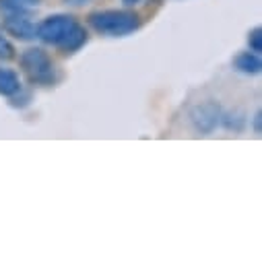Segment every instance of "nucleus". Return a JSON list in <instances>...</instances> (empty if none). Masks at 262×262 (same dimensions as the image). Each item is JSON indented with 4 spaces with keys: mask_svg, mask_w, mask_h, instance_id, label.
Segmentation results:
<instances>
[{
    "mask_svg": "<svg viewBox=\"0 0 262 262\" xmlns=\"http://www.w3.org/2000/svg\"><path fill=\"white\" fill-rule=\"evenodd\" d=\"M221 112L223 110H221L219 101H215V99L201 101L190 110V124L199 135H213L219 126Z\"/></svg>",
    "mask_w": 262,
    "mask_h": 262,
    "instance_id": "4",
    "label": "nucleus"
},
{
    "mask_svg": "<svg viewBox=\"0 0 262 262\" xmlns=\"http://www.w3.org/2000/svg\"><path fill=\"white\" fill-rule=\"evenodd\" d=\"M248 124V116L244 110L239 107H233V110H227V112H221V120H219V126H223L229 133H244V128Z\"/></svg>",
    "mask_w": 262,
    "mask_h": 262,
    "instance_id": "9",
    "label": "nucleus"
},
{
    "mask_svg": "<svg viewBox=\"0 0 262 262\" xmlns=\"http://www.w3.org/2000/svg\"><path fill=\"white\" fill-rule=\"evenodd\" d=\"M233 69L242 75H248V77H254L262 71V60H260V54L252 52V50H244L239 52L235 58H233Z\"/></svg>",
    "mask_w": 262,
    "mask_h": 262,
    "instance_id": "7",
    "label": "nucleus"
},
{
    "mask_svg": "<svg viewBox=\"0 0 262 262\" xmlns=\"http://www.w3.org/2000/svg\"><path fill=\"white\" fill-rule=\"evenodd\" d=\"M69 5H73V7H83V5H87L89 0H67Z\"/></svg>",
    "mask_w": 262,
    "mask_h": 262,
    "instance_id": "17",
    "label": "nucleus"
},
{
    "mask_svg": "<svg viewBox=\"0 0 262 262\" xmlns=\"http://www.w3.org/2000/svg\"><path fill=\"white\" fill-rule=\"evenodd\" d=\"M89 27L105 37H126L141 29V17L139 13L130 9H105L95 11L87 19Z\"/></svg>",
    "mask_w": 262,
    "mask_h": 262,
    "instance_id": "1",
    "label": "nucleus"
},
{
    "mask_svg": "<svg viewBox=\"0 0 262 262\" xmlns=\"http://www.w3.org/2000/svg\"><path fill=\"white\" fill-rule=\"evenodd\" d=\"M252 130H254V135H260L262 133V112L260 110L252 116Z\"/></svg>",
    "mask_w": 262,
    "mask_h": 262,
    "instance_id": "14",
    "label": "nucleus"
},
{
    "mask_svg": "<svg viewBox=\"0 0 262 262\" xmlns=\"http://www.w3.org/2000/svg\"><path fill=\"white\" fill-rule=\"evenodd\" d=\"M21 89H23V83H21L19 73L15 69H9V67H3V64H0V95L13 97Z\"/></svg>",
    "mask_w": 262,
    "mask_h": 262,
    "instance_id": "8",
    "label": "nucleus"
},
{
    "mask_svg": "<svg viewBox=\"0 0 262 262\" xmlns=\"http://www.w3.org/2000/svg\"><path fill=\"white\" fill-rule=\"evenodd\" d=\"M21 5H25L27 9H31V11H35L39 5H41V0H19Z\"/></svg>",
    "mask_w": 262,
    "mask_h": 262,
    "instance_id": "15",
    "label": "nucleus"
},
{
    "mask_svg": "<svg viewBox=\"0 0 262 262\" xmlns=\"http://www.w3.org/2000/svg\"><path fill=\"white\" fill-rule=\"evenodd\" d=\"M11 99V105L13 107H19V110H23V107H27L29 103H31V93H25L23 89L19 91V93H15L13 97H9Z\"/></svg>",
    "mask_w": 262,
    "mask_h": 262,
    "instance_id": "13",
    "label": "nucleus"
},
{
    "mask_svg": "<svg viewBox=\"0 0 262 262\" xmlns=\"http://www.w3.org/2000/svg\"><path fill=\"white\" fill-rule=\"evenodd\" d=\"M15 58H17V48H15V43H13L7 35L0 33V62H11V60H15Z\"/></svg>",
    "mask_w": 262,
    "mask_h": 262,
    "instance_id": "11",
    "label": "nucleus"
},
{
    "mask_svg": "<svg viewBox=\"0 0 262 262\" xmlns=\"http://www.w3.org/2000/svg\"><path fill=\"white\" fill-rule=\"evenodd\" d=\"M3 29L19 41H33L37 33V25L31 21V15H5Z\"/></svg>",
    "mask_w": 262,
    "mask_h": 262,
    "instance_id": "5",
    "label": "nucleus"
},
{
    "mask_svg": "<svg viewBox=\"0 0 262 262\" xmlns=\"http://www.w3.org/2000/svg\"><path fill=\"white\" fill-rule=\"evenodd\" d=\"M79 21L71 15H50L46 17L41 23H37V33H35V39H39L41 43L46 46H58L67 33L77 25Z\"/></svg>",
    "mask_w": 262,
    "mask_h": 262,
    "instance_id": "3",
    "label": "nucleus"
},
{
    "mask_svg": "<svg viewBox=\"0 0 262 262\" xmlns=\"http://www.w3.org/2000/svg\"><path fill=\"white\" fill-rule=\"evenodd\" d=\"M141 3H143V0H122V5L128 7V9H130V7H137V5H141Z\"/></svg>",
    "mask_w": 262,
    "mask_h": 262,
    "instance_id": "16",
    "label": "nucleus"
},
{
    "mask_svg": "<svg viewBox=\"0 0 262 262\" xmlns=\"http://www.w3.org/2000/svg\"><path fill=\"white\" fill-rule=\"evenodd\" d=\"M87 41H89V31H87L81 23H77V25L67 33V37H64L56 48H58L62 54H77L81 48L87 46Z\"/></svg>",
    "mask_w": 262,
    "mask_h": 262,
    "instance_id": "6",
    "label": "nucleus"
},
{
    "mask_svg": "<svg viewBox=\"0 0 262 262\" xmlns=\"http://www.w3.org/2000/svg\"><path fill=\"white\" fill-rule=\"evenodd\" d=\"M0 13L3 15H31L33 11L21 5L19 0H0Z\"/></svg>",
    "mask_w": 262,
    "mask_h": 262,
    "instance_id": "10",
    "label": "nucleus"
},
{
    "mask_svg": "<svg viewBox=\"0 0 262 262\" xmlns=\"http://www.w3.org/2000/svg\"><path fill=\"white\" fill-rule=\"evenodd\" d=\"M19 67L33 87H52L58 81V69L43 48H27L19 56Z\"/></svg>",
    "mask_w": 262,
    "mask_h": 262,
    "instance_id": "2",
    "label": "nucleus"
},
{
    "mask_svg": "<svg viewBox=\"0 0 262 262\" xmlns=\"http://www.w3.org/2000/svg\"><path fill=\"white\" fill-rule=\"evenodd\" d=\"M248 50L260 54L262 52V29L260 27H254L248 31Z\"/></svg>",
    "mask_w": 262,
    "mask_h": 262,
    "instance_id": "12",
    "label": "nucleus"
}]
</instances>
